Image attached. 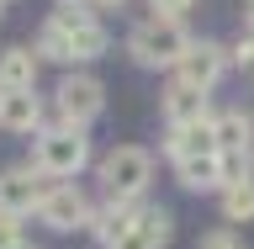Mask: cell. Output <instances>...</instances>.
<instances>
[{"label": "cell", "mask_w": 254, "mask_h": 249, "mask_svg": "<svg viewBox=\"0 0 254 249\" xmlns=\"http://www.w3.org/2000/svg\"><path fill=\"white\" fill-rule=\"evenodd\" d=\"M186 48H190V37H186V27L175 16H148V21H138L127 32V53L143 69H180Z\"/></svg>", "instance_id": "cell-1"}, {"label": "cell", "mask_w": 254, "mask_h": 249, "mask_svg": "<svg viewBox=\"0 0 254 249\" xmlns=\"http://www.w3.org/2000/svg\"><path fill=\"white\" fill-rule=\"evenodd\" d=\"M90 165V138L85 127H48L32 143V170L43 180H74L79 170Z\"/></svg>", "instance_id": "cell-2"}, {"label": "cell", "mask_w": 254, "mask_h": 249, "mask_svg": "<svg viewBox=\"0 0 254 249\" xmlns=\"http://www.w3.org/2000/svg\"><path fill=\"white\" fill-rule=\"evenodd\" d=\"M148 180H154V154L138 143H122L101 159V186H106L111 202H138L148 191Z\"/></svg>", "instance_id": "cell-3"}, {"label": "cell", "mask_w": 254, "mask_h": 249, "mask_svg": "<svg viewBox=\"0 0 254 249\" xmlns=\"http://www.w3.org/2000/svg\"><path fill=\"white\" fill-rule=\"evenodd\" d=\"M106 111V85L95 75H64L59 85V127H85Z\"/></svg>", "instance_id": "cell-4"}, {"label": "cell", "mask_w": 254, "mask_h": 249, "mask_svg": "<svg viewBox=\"0 0 254 249\" xmlns=\"http://www.w3.org/2000/svg\"><path fill=\"white\" fill-rule=\"evenodd\" d=\"M90 196L74 186V180H59V186L43 191V207H37V218L53 228V234H74V228H90Z\"/></svg>", "instance_id": "cell-5"}, {"label": "cell", "mask_w": 254, "mask_h": 249, "mask_svg": "<svg viewBox=\"0 0 254 249\" xmlns=\"http://www.w3.org/2000/svg\"><path fill=\"white\" fill-rule=\"evenodd\" d=\"M48 21L69 37V59H74V64H90V59H101V53H106V27H101L85 5H59Z\"/></svg>", "instance_id": "cell-6"}, {"label": "cell", "mask_w": 254, "mask_h": 249, "mask_svg": "<svg viewBox=\"0 0 254 249\" xmlns=\"http://www.w3.org/2000/svg\"><path fill=\"white\" fill-rule=\"evenodd\" d=\"M43 207V175L32 165H11L0 170V212L5 218H32Z\"/></svg>", "instance_id": "cell-7"}, {"label": "cell", "mask_w": 254, "mask_h": 249, "mask_svg": "<svg viewBox=\"0 0 254 249\" xmlns=\"http://www.w3.org/2000/svg\"><path fill=\"white\" fill-rule=\"evenodd\" d=\"M222 69H228V48L212 43V37H190L175 80H186V85H196V90H212V85L222 80Z\"/></svg>", "instance_id": "cell-8"}, {"label": "cell", "mask_w": 254, "mask_h": 249, "mask_svg": "<svg viewBox=\"0 0 254 249\" xmlns=\"http://www.w3.org/2000/svg\"><path fill=\"white\" fill-rule=\"evenodd\" d=\"M170 234H175V218H170V212H164V207H143L138 218H132V228H127L111 249H164Z\"/></svg>", "instance_id": "cell-9"}, {"label": "cell", "mask_w": 254, "mask_h": 249, "mask_svg": "<svg viewBox=\"0 0 254 249\" xmlns=\"http://www.w3.org/2000/svg\"><path fill=\"white\" fill-rule=\"evenodd\" d=\"M164 117H170V127L212 122V101H206V90H196L186 80H170V90H164Z\"/></svg>", "instance_id": "cell-10"}, {"label": "cell", "mask_w": 254, "mask_h": 249, "mask_svg": "<svg viewBox=\"0 0 254 249\" xmlns=\"http://www.w3.org/2000/svg\"><path fill=\"white\" fill-rule=\"evenodd\" d=\"M37 122H43L37 90H0V127L5 133H37Z\"/></svg>", "instance_id": "cell-11"}, {"label": "cell", "mask_w": 254, "mask_h": 249, "mask_svg": "<svg viewBox=\"0 0 254 249\" xmlns=\"http://www.w3.org/2000/svg\"><path fill=\"white\" fill-rule=\"evenodd\" d=\"M175 170H180V186H186V191H222L228 180H233V170H228V159H222V154L180 159Z\"/></svg>", "instance_id": "cell-12"}, {"label": "cell", "mask_w": 254, "mask_h": 249, "mask_svg": "<svg viewBox=\"0 0 254 249\" xmlns=\"http://www.w3.org/2000/svg\"><path fill=\"white\" fill-rule=\"evenodd\" d=\"M217 122V117H212ZM212 122H190V127H170V159L180 165V159H201V154H217V133H212Z\"/></svg>", "instance_id": "cell-13"}, {"label": "cell", "mask_w": 254, "mask_h": 249, "mask_svg": "<svg viewBox=\"0 0 254 249\" xmlns=\"http://www.w3.org/2000/svg\"><path fill=\"white\" fill-rule=\"evenodd\" d=\"M212 133H217V154L244 159L249 143H254V117H249V111H222L217 122H212Z\"/></svg>", "instance_id": "cell-14"}, {"label": "cell", "mask_w": 254, "mask_h": 249, "mask_svg": "<svg viewBox=\"0 0 254 249\" xmlns=\"http://www.w3.org/2000/svg\"><path fill=\"white\" fill-rule=\"evenodd\" d=\"M37 64L32 48H0V90H37Z\"/></svg>", "instance_id": "cell-15"}, {"label": "cell", "mask_w": 254, "mask_h": 249, "mask_svg": "<svg viewBox=\"0 0 254 249\" xmlns=\"http://www.w3.org/2000/svg\"><path fill=\"white\" fill-rule=\"evenodd\" d=\"M138 212H143V202H106L101 212H90V234L111 249L127 228H132V218H138Z\"/></svg>", "instance_id": "cell-16"}, {"label": "cell", "mask_w": 254, "mask_h": 249, "mask_svg": "<svg viewBox=\"0 0 254 249\" xmlns=\"http://www.w3.org/2000/svg\"><path fill=\"white\" fill-rule=\"evenodd\" d=\"M222 218L228 223H254V180H228L222 186Z\"/></svg>", "instance_id": "cell-17"}, {"label": "cell", "mask_w": 254, "mask_h": 249, "mask_svg": "<svg viewBox=\"0 0 254 249\" xmlns=\"http://www.w3.org/2000/svg\"><path fill=\"white\" fill-rule=\"evenodd\" d=\"M0 249H27V239H21V218H5V212H0Z\"/></svg>", "instance_id": "cell-18"}, {"label": "cell", "mask_w": 254, "mask_h": 249, "mask_svg": "<svg viewBox=\"0 0 254 249\" xmlns=\"http://www.w3.org/2000/svg\"><path fill=\"white\" fill-rule=\"evenodd\" d=\"M196 249H244V244H238V234H233V228H212V234H206Z\"/></svg>", "instance_id": "cell-19"}, {"label": "cell", "mask_w": 254, "mask_h": 249, "mask_svg": "<svg viewBox=\"0 0 254 249\" xmlns=\"http://www.w3.org/2000/svg\"><path fill=\"white\" fill-rule=\"evenodd\" d=\"M148 5H154V16H175V21H180V16H186L196 0H148Z\"/></svg>", "instance_id": "cell-20"}, {"label": "cell", "mask_w": 254, "mask_h": 249, "mask_svg": "<svg viewBox=\"0 0 254 249\" xmlns=\"http://www.w3.org/2000/svg\"><path fill=\"white\" fill-rule=\"evenodd\" d=\"M233 53H238V64H244V69H249V75H254V32H249V37H244V43L233 48Z\"/></svg>", "instance_id": "cell-21"}, {"label": "cell", "mask_w": 254, "mask_h": 249, "mask_svg": "<svg viewBox=\"0 0 254 249\" xmlns=\"http://www.w3.org/2000/svg\"><path fill=\"white\" fill-rule=\"evenodd\" d=\"M244 21H249V32H254V0H249V5H244Z\"/></svg>", "instance_id": "cell-22"}, {"label": "cell", "mask_w": 254, "mask_h": 249, "mask_svg": "<svg viewBox=\"0 0 254 249\" xmlns=\"http://www.w3.org/2000/svg\"><path fill=\"white\" fill-rule=\"evenodd\" d=\"M95 5H122V0H95Z\"/></svg>", "instance_id": "cell-23"}, {"label": "cell", "mask_w": 254, "mask_h": 249, "mask_svg": "<svg viewBox=\"0 0 254 249\" xmlns=\"http://www.w3.org/2000/svg\"><path fill=\"white\" fill-rule=\"evenodd\" d=\"M59 5H85V0H59Z\"/></svg>", "instance_id": "cell-24"}, {"label": "cell", "mask_w": 254, "mask_h": 249, "mask_svg": "<svg viewBox=\"0 0 254 249\" xmlns=\"http://www.w3.org/2000/svg\"><path fill=\"white\" fill-rule=\"evenodd\" d=\"M0 16H5V0H0Z\"/></svg>", "instance_id": "cell-25"}]
</instances>
